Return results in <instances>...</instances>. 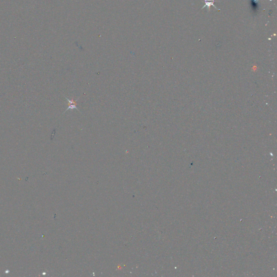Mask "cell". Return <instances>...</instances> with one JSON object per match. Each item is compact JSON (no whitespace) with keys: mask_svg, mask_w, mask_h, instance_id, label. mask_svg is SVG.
<instances>
[{"mask_svg":"<svg viewBox=\"0 0 277 277\" xmlns=\"http://www.w3.org/2000/svg\"><path fill=\"white\" fill-rule=\"evenodd\" d=\"M65 98H66V99L68 101V107L67 108V109L66 111H64V113L66 112V111H68L69 109H76L78 111L80 112V111H78V108L77 107H76L77 104H78L77 101H78V98L76 100H74V98H73L71 100H70L69 98H67L66 97H65Z\"/></svg>","mask_w":277,"mask_h":277,"instance_id":"cell-1","label":"cell"},{"mask_svg":"<svg viewBox=\"0 0 277 277\" xmlns=\"http://www.w3.org/2000/svg\"><path fill=\"white\" fill-rule=\"evenodd\" d=\"M205 5L203 7L202 9H204V8L206 7H207V9H209V10H210V7H211V6H212L214 7L216 9H218L215 6L214 4V2H215L214 0H205ZM218 10H220V9H218Z\"/></svg>","mask_w":277,"mask_h":277,"instance_id":"cell-2","label":"cell"},{"mask_svg":"<svg viewBox=\"0 0 277 277\" xmlns=\"http://www.w3.org/2000/svg\"><path fill=\"white\" fill-rule=\"evenodd\" d=\"M253 1H254V2H257V1H258L259 0H253Z\"/></svg>","mask_w":277,"mask_h":277,"instance_id":"cell-3","label":"cell"}]
</instances>
